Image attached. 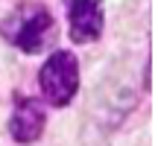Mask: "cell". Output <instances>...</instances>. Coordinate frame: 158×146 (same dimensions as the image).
I'll use <instances>...</instances> for the list:
<instances>
[{
  "instance_id": "6da1fadb",
  "label": "cell",
  "mask_w": 158,
  "mask_h": 146,
  "mask_svg": "<svg viewBox=\"0 0 158 146\" xmlns=\"http://www.w3.org/2000/svg\"><path fill=\"white\" fill-rule=\"evenodd\" d=\"M53 32V18L41 3L21 6L9 15V21L3 23V35L15 47H21L23 53H38L47 44Z\"/></svg>"
},
{
  "instance_id": "7a4b0ae2",
  "label": "cell",
  "mask_w": 158,
  "mask_h": 146,
  "mask_svg": "<svg viewBox=\"0 0 158 146\" xmlns=\"http://www.w3.org/2000/svg\"><path fill=\"white\" fill-rule=\"evenodd\" d=\"M38 85L41 94L47 96V102L53 105H68L73 99L76 88H79V62L73 53L68 50H56L50 59L44 62V67L38 70Z\"/></svg>"
},
{
  "instance_id": "3957f363",
  "label": "cell",
  "mask_w": 158,
  "mask_h": 146,
  "mask_svg": "<svg viewBox=\"0 0 158 146\" xmlns=\"http://www.w3.org/2000/svg\"><path fill=\"white\" fill-rule=\"evenodd\" d=\"M44 105H41L35 96H18L15 102V114H12L9 120V132L12 137H15L18 143H32L41 137V132H44Z\"/></svg>"
},
{
  "instance_id": "277c9868",
  "label": "cell",
  "mask_w": 158,
  "mask_h": 146,
  "mask_svg": "<svg viewBox=\"0 0 158 146\" xmlns=\"http://www.w3.org/2000/svg\"><path fill=\"white\" fill-rule=\"evenodd\" d=\"M102 32V0H70V38L91 44Z\"/></svg>"
}]
</instances>
